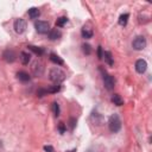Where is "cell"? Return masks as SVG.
I'll list each match as a JSON object with an SVG mask.
<instances>
[{
  "instance_id": "6da1fadb",
  "label": "cell",
  "mask_w": 152,
  "mask_h": 152,
  "mask_svg": "<svg viewBox=\"0 0 152 152\" xmlns=\"http://www.w3.org/2000/svg\"><path fill=\"white\" fill-rule=\"evenodd\" d=\"M49 79L55 82L56 85H59L62 81L65 80V72L63 70H61L59 68H52L49 71Z\"/></svg>"
},
{
  "instance_id": "7a4b0ae2",
  "label": "cell",
  "mask_w": 152,
  "mask_h": 152,
  "mask_svg": "<svg viewBox=\"0 0 152 152\" xmlns=\"http://www.w3.org/2000/svg\"><path fill=\"white\" fill-rule=\"evenodd\" d=\"M108 128L112 133H118L121 130V120L118 114H112L108 119Z\"/></svg>"
},
{
  "instance_id": "3957f363",
  "label": "cell",
  "mask_w": 152,
  "mask_h": 152,
  "mask_svg": "<svg viewBox=\"0 0 152 152\" xmlns=\"http://www.w3.org/2000/svg\"><path fill=\"white\" fill-rule=\"evenodd\" d=\"M102 71V70H101ZM102 80H104V86L107 90H112L115 86V80L112 75L107 74L106 71H102Z\"/></svg>"
},
{
  "instance_id": "277c9868",
  "label": "cell",
  "mask_w": 152,
  "mask_h": 152,
  "mask_svg": "<svg viewBox=\"0 0 152 152\" xmlns=\"http://www.w3.org/2000/svg\"><path fill=\"white\" fill-rule=\"evenodd\" d=\"M35 28H36V31L39 33V35H46L49 33L50 31V26H49V23L48 22H44V20H38L35 23Z\"/></svg>"
},
{
  "instance_id": "5b68a950",
  "label": "cell",
  "mask_w": 152,
  "mask_h": 152,
  "mask_svg": "<svg viewBox=\"0 0 152 152\" xmlns=\"http://www.w3.org/2000/svg\"><path fill=\"white\" fill-rule=\"evenodd\" d=\"M146 44H147V42H146V38L144 36H138L132 42V46L134 50H143L146 48Z\"/></svg>"
},
{
  "instance_id": "8992f818",
  "label": "cell",
  "mask_w": 152,
  "mask_h": 152,
  "mask_svg": "<svg viewBox=\"0 0 152 152\" xmlns=\"http://www.w3.org/2000/svg\"><path fill=\"white\" fill-rule=\"evenodd\" d=\"M13 28H14V31H16L17 33L22 35V33H24L25 30H26V22H25L23 18H19V19H17V20L14 22Z\"/></svg>"
},
{
  "instance_id": "52a82bcc",
  "label": "cell",
  "mask_w": 152,
  "mask_h": 152,
  "mask_svg": "<svg viewBox=\"0 0 152 152\" xmlns=\"http://www.w3.org/2000/svg\"><path fill=\"white\" fill-rule=\"evenodd\" d=\"M3 58H4L7 63H13V62L16 61V58H17V55H16V52H14L13 50L7 49V50H5L4 54H3Z\"/></svg>"
},
{
  "instance_id": "ba28073f",
  "label": "cell",
  "mask_w": 152,
  "mask_h": 152,
  "mask_svg": "<svg viewBox=\"0 0 152 152\" xmlns=\"http://www.w3.org/2000/svg\"><path fill=\"white\" fill-rule=\"evenodd\" d=\"M146 69H147V62L145 59L140 58V59H138L135 62V70H137V72L144 74L146 71Z\"/></svg>"
},
{
  "instance_id": "9c48e42d",
  "label": "cell",
  "mask_w": 152,
  "mask_h": 152,
  "mask_svg": "<svg viewBox=\"0 0 152 152\" xmlns=\"http://www.w3.org/2000/svg\"><path fill=\"white\" fill-rule=\"evenodd\" d=\"M81 35H82V37H83L85 39H90V38L94 36V31H93L92 28L85 25V26L82 28V30H81Z\"/></svg>"
},
{
  "instance_id": "30bf717a",
  "label": "cell",
  "mask_w": 152,
  "mask_h": 152,
  "mask_svg": "<svg viewBox=\"0 0 152 152\" xmlns=\"http://www.w3.org/2000/svg\"><path fill=\"white\" fill-rule=\"evenodd\" d=\"M32 71L36 76H42L43 75V71H44V67L41 62H36L32 67Z\"/></svg>"
},
{
  "instance_id": "8fae6325",
  "label": "cell",
  "mask_w": 152,
  "mask_h": 152,
  "mask_svg": "<svg viewBox=\"0 0 152 152\" xmlns=\"http://www.w3.org/2000/svg\"><path fill=\"white\" fill-rule=\"evenodd\" d=\"M61 36H62V33H61V31L57 30V29H52V30H50L49 33H48V37H49L50 41H57V39L61 38Z\"/></svg>"
},
{
  "instance_id": "7c38bea8",
  "label": "cell",
  "mask_w": 152,
  "mask_h": 152,
  "mask_svg": "<svg viewBox=\"0 0 152 152\" xmlns=\"http://www.w3.org/2000/svg\"><path fill=\"white\" fill-rule=\"evenodd\" d=\"M19 58H20V62H22L24 65H26V64H29L30 61H31V55H30L29 52H26V51H22L20 55H19Z\"/></svg>"
},
{
  "instance_id": "4fadbf2b",
  "label": "cell",
  "mask_w": 152,
  "mask_h": 152,
  "mask_svg": "<svg viewBox=\"0 0 152 152\" xmlns=\"http://www.w3.org/2000/svg\"><path fill=\"white\" fill-rule=\"evenodd\" d=\"M17 79L20 82H29L31 77H30V75L26 71H18L17 72Z\"/></svg>"
},
{
  "instance_id": "5bb4252c",
  "label": "cell",
  "mask_w": 152,
  "mask_h": 152,
  "mask_svg": "<svg viewBox=\"0 0 152 152\" xmlns=\"http://www.w3.org/2000/svg\"><path fill=\"white\" fill-rule=\"evenodd\" d=\"M28 14H29V17H30L31 19H36V18H38V17L41 16V11H39V9H37V7H31V9L28 11Z\"/></svg>"
},
{
  "instance_id": "9a60e30c",
  "label": "cell",
  "mask_w": 152,
  "mask_h": 152,
  "mask_svg": "<svg viewBox=\"0 0 152 152\" xmlns=\"http://www.w3.org/2000/svg\"><path fill=\"white\" fill-rule=\"evenodd\" d=\"M102 58H105V61L107 62L108 65H113L114 64V61H113V56H112V52L111 51H105L102 54Z\"/></svg>"
},
{
  "instance_id": "2e32d148",
  "label": "cell",
  "mask_w": 152,
  "mask_h": 152,
  "mask_svg": "<svg viewBox=\"0 0 152 152\" xmlns=\"http://www.w3.org/2000/svg\"><path fill=\"white\" fill-rule=\"evenodd\" d=\"M50 61L52 62V63H55V64H57V65H63V59L58 56V55H56V54H50Z\"/></svg>"
},
{
  "instance_id": "e0dca14e",
  "label": "cell",
  "mask_w": 152,
  "mask_h": 152,
  "mask_svg": "<svg viewBox=\"0 0 152 152\" xmlns=\"http://www.w3.org/2000/svg\"><path fill=\"white\" fill-rule=\"evenodd\" d=\"M112 102L115 105V106H122L124 105V99L119 95V94H114L112 96Z\"/></svg>"
},
{
  "instance_id": "ac0fdd59",
  "label": "cell",
  "mask_w": 152,
  "mask_h": 152,
  "mask_svg": "<svg viewBox=\"0 0 152 152\" xmlns=\"http://www.w3.org/2000/svg\"><path fill=\"white\" fill-rule=\"evenodd\" d=\"M128 18H130V14H128V13H124V14H121V16L119 17V20H118L119 25H121V26H126V25H127V22H128Z\"/></svg>"
},
{
  "instance_id": "d6986e66",
  "label": "cell",
  "mask_w": 152,
  "mask_h": 152,
  "mask_svg": "<svg viewBox=\"0 0 152 152\" xmlns=\"http://www.w3.org/2000/svg\"><path fill=\"white\" fill-rule=\"evenodd\" d=\"M32 52H35L37 56H42V55H44V49L43 48H39V46H33V45H29L28 46Z\"/></svg>"
},
{
  "instance_id": "ffe728a7",
  "label": "cell",
  "mask_w": 152,
  "mask_h": 152,
  "mask_svg": "<svg viewBox=\"0 0 152 152\" xmlns=\"http://www.w3.org/2000/svg\"><path fill=\"white\" fill-rule=\"evenodd\" d=\"M46 89V93L49 94H55V93H57V92H59L61 90V86L59 85H54V86H51V87H49V88H45Z\"/></svg>"
},
{
  "instance_id": "44dd1931",
  "label": "cell",
  "mask_w": 152,
  "mask_h": 152,
  "mask_svg": "<svg viewBox=\"0 0 152 152\" xmlns=\"http://www.w3.org/2000/svg\"><path fill=\"white\" fill-rule=\"evenodd\" d=\"M67 23H68V18H67V17H59V18L56 20V26H57V28H62V26H64Z\"/></svg>"
},
{
  "instance_id": "7402d4cb",
  "label": "cell",
  "mask_w": 152,
  "mask_h": 152,
  "mask_svg": "<svg viewBox=\"0 0 152 152\" xmlns=\"http://www.w3.org/2000/svg\"><path fill=\"white\" fill-rule=\"evenodd\" d=\"M92 120H93L96 125H102V117H101L100 114H98V113H94V114L92 115Z\"/></svg>"
},
{
  "instance_id": "603a6c76",
  "label": "cell",
  "mask_w": 152,
  "mask_h": 152,
  "mask_svg": "<svg viewBox=\"0 0 152 152\" xmlns=\"http://www.w3.org/2000/svg\"><path fill=\"white\" fill-rule=\"evenodd\" d=\"M51 107H52V112H54V114H55L56 117H58V115H59V113H61V109H59V106H58V104L55 101V102H52Z\"/></svg>"
},
{
  "instance_id": "cb8c5ba5",
  "label": "cell",
  "mask_w": 152,
  "mask_h": 152,
  "mask_svg": "<svg viewBox=\"0 0 152 152\" xmlns=\"http://www.w3.org/2000/svg\"><path fill=\"white\" fill-rule=\"evenodd\" d=\"M82 51L86 54V55H90L92 54V46L89 44H83L82 45Z\"/></svg>"
},
{
  "instance_id": "d4e9b609",
  "label": "cell",
  "mask_w": 152,
  "mask_h": 152,
  "mask_svg": "<svg viewBox=\"0 0 152 152\" xmlns=\"http://www.w3.org/2000/svg\"><path fill=\"white\" fill-rule=\"evenodd\" d=\"M48 93H46V89L45 88H39L38 90H37V96H39V98H43L44 95H46Z\"/></svg>"
},
{
  "instance_id": "484cf974",
  "label": "cell",
  "mask_w": 152,
  "mask_h": 152,
  "mask_svg": "<svg viewBox=\"0 0 152 152\" xmlns=\"http://www.w3.org/2000/svg\"><path fill=\"white\" fill-rule=\"evenodd\" d=\"M65 130H67L65 125H64L63 122H59V125H58V131H59V133H61V134H63V133L65 132Z\"/></svg>"
},
{
  "instance_id": "4316f807",
  "label": "cell",
  "mask_w": 152,
  "mask_h": 152,
  "mask_svg": "<svg viewBox=\"0 0 152 152\" xmlns=\"http://www.w3.org/2000/svg\"><path fill=\"white\" fill-rule=\"evenodd\" d=\"M75 125H76V119H75V118H70V120H69L70 130H74V128H75Z\"/></svg>"
},
{
  "instance_id": "83f0119b",
  "label": "cell",
  "mask_w": 152,
  "mask_h": 152,
  "mask_svg": "<svg viewBox=\"0 0 152 152\" xmlns=\"http://www.w3.org/2000/svg\"><path fill=\"white\" fill-rule=\"evenodd\" d=\"M44 151H45V152H55L54 147L50 146V145H45V146H44Z\"/></svg>"
},
{
  "instance_id": "f1b7e54d",
  "label": "cell",
  "mask_w": 152,
  "mask_h": 152,
  "mask_svg": "<svg viewBox=\"0 0 152 152\" xmlns=\"http://www.w3.org/2000/svg\"><path fill=\"white\" fill-rule=\"evenodd\" d=\"M102 54H104V52H102V48L99 46V48H98V58H99V59H102Z\"/></svg>"
},
{
  "instance_id": "f546056e",
  "label": "cell",
  "mask_w": 152,
  "mask_h": 152,
  "mask_svg": "<svg viewBox=\"0 0 152 152\" xmlns=\"http://www.w3.org/2000/svg\"><path fill=\"white\" fill-rule=\"evenodd\" d=\"M67 152H76V148H72V150H70V151H67Z\"/></svg>"
}]
</instances>
